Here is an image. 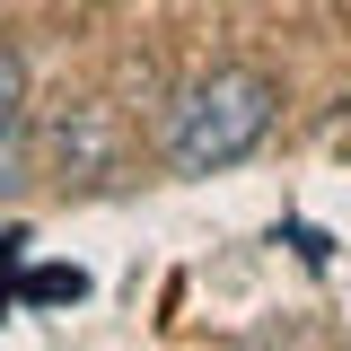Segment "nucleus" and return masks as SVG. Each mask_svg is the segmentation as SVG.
Here are the masks:
<instances>
[{
    "label": "nucleus",
    "mask_w": 351,
    "mask_h": 351,
    "mask_svg": "<svg viewBox=\"0 0 351 351\" xmlns=\"http://www.w3.org/2000/svg\"><path fill=\"white\" fill-rule=\"evenodd\" d=\"M18 299H27V307H80L88 299V272H80V263H36V272L18 281Z\"/></svg>",
    "instance_id": "7ed1b4c3"
},
{
    "label": "nucleus",
    "mask_w": 351,
    "mask_h": 351,
    "mask_svg": "<svg viewBox=\"0 0 351 351\" xmlns=\"http://www.w3.org/2000/svg\"><path fill=\"white\" fill-rule=\"evenodd\" d=\"M0 184H18V132H0Z\"/></svg>",
    "instance_id": "39448f33"
},
{
    "label": "nucleus",
    "mask_w": 351,
    "mask_h": 351,
    "mask_svg": "<svg viewBox=\"0 0 351 351\" xmlns=\"http://www.w3.org/2000/svg\"><path fill=\"white\" fill-rule=\"evenodd\" d=\"M53 167H62V184H106V176L123 167V114L106 97L62 106L53 114Z\"/></svg>",
    "instance_id": "f03ea898"
},
{
    "label": "nucleus",
    "mask_w": 351,
    "mask_h": 351,
    "mask_svg": "<svg viewBox=\"0 0 351 351\" xmlns=\"http://www.w3.org/2000/svg\"><path fill=\"white\" fill-rule=\"evenodd\" d=\"M27 123V62L0 44V132H18Z\"/></svg>",
    "instance_id": "20e7f679"
},
{
    "label": "nucleus",
    "mask_w": 351,
    "mask_h": 351,
    "mask_svg": "<svg viewBox=\"0 0 351 351\" xmlns=\"http://www.w3.org/2000/svg\"><path fill=\"white\" fill-rule=\"evenodd\" d=\"M281 114V97L263 71L246 62H228V71H202V80L176 97V123H167V167L176 176H219L237 167V158H255L263 132Z\"/></svg>",
    "instance_id": "f257e3e1"
}]
</instances>
